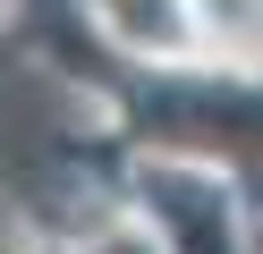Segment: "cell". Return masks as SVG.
Masks as SVG:
<instances>
[{
	"label": "cell",
	"mask_w": 263,
	"mask_h": 254,
	"mask_svg": "<svg viewBox=\"0 0 263 254\" xmlns=\"http://www.w3.org/2000/svg\"><path fill=\"white\" fill-rule=\"evenodd\" d=\"M102 254H144V237H110V246Z\"/></svg>",
	"instance_id": "1"
}]
</instances>
